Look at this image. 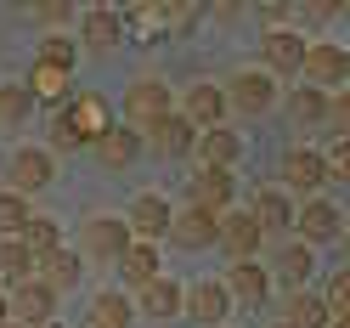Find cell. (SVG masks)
Segmentation results:
<instances>
[{
  "label": "cell",
  "mask_w": 350,
  "mask_h": 328,
  "mask_svg": "<svg viewBox=\"0 0 350 328\" xmlns=\"http://www.w3.org/2000/svg\"><path fill=\"white\" fill-rule=\"evenodd\" d=\"M345 85H350V46H345Z\"/></svg>",
  "instance_id": "7bdbcfd3"
},
{
  "label": "cell",
  "mask_w": 350,
  "mask_h": 328,
  "mask_svg": "<svg viewBox=\"0 0 350 328\" xmlns=\"http://www.w3.org/2000/svg\"><path fill=\"white\" fill-rule=\"evenodd\" d=\"M12 323V294H0V328Z\"/></svg>",
  "instance_id": "60d3db41"
},
{
  "label": "cell",
  "mask_w": 350,
  "mask_h": 328,
  "mask_svg": "<svg viewBox=\"0 0 350 328\" xmlns=\"http://www.w3.org/2000/svg\"><path fill=\"white\" fill-rule=\"evenodd\" d=\"M322 164H327V181H350V142H327Z\"/></svg>",
  "instance_id": "74e56055"
},
{
  "label": "cell",
  "mask_w": 350,
  "mask_h": 328,
  "mask_svg": "<svg viewBox=\"0 0 350 328\" xmlns=\"http://www.w3.org/2000/svg\"><path fill=\"white\" fill-rule=\"evenodd\" d=\"M322 300H327V312H334V317H350V266H339L334 277L322 283Z\"/></svg>",
  "instance_id": "d590c367"
},
{
  "label": "cell",
  "mask_w": 350,
  "mask_h": 328,
  "mask_svg": "<svg viewBox=\"0 0 350 328\" xmlns=\"http://www.w3.org/2000/svg\"><path fill=\"white\" fill-rule=\"evenodd\" d=\"M46 328H68V323H46Z\"/></svg>",
  "instance_id": "f6af8a7d"
},
{
  "label": "cell",
  "mask_w": 350,
  "mask_h": 328,
  "mask_svg": "<svg viewBox=\"0 0 350 328\" xmlns=\"http://www.w3.org/2000/svg\"><path fill=\"white\" fill-rule=\"evenodd\" d=\"M51 312H57V289H51V283L29 277L23 289H12V323H23V328H46V323H57Z\"/></svg>",
  "instance_id": "e0dca14e"
},
{
  "label": "cell",
  "mask_w": 350,
  "mask_h": 328,
  "mask_svg": "<svg viewBox=\"0 0 350 328\" xmlns=\"http://www.w3.org/2000/svg\"><path fill=\"white\" fill-rule=\"evenodd\" d=\"M170 114H175V97H170V85L159 74H136V79L124 85V125L136 130V136L159 130Z\"/></svg>",
  "instance_id": "6da1fadb"
},
{
  "label": "cell",
  "mask_w": 350,
  "mask_h": 328,
  "mask_svg": "<svg viewBox=\"0 0 350 328\" xmlns=\"http://www.w3.org/2000/svg\"><path fill=\"white\" fill-rule=\"evenodd\" d=\"M175 114H181L192 130H198V136H204V130H221L226 114H232V108H226V85H209V79L187 85L181 102H175Z\"/></svg>",
  "instance_id": "5b68a950"
},
{
  "label": "cell",
  "mask_w": 350,
  "mask_h": 328,
  "mask_svg": "<svg viewBox=\"0 0 350 328\" xmlns=\"http://www.w3.org/2000/svg\"><path fill=\"white\" fill-rule=\"evenodd\" d=\"M170 244H175V249H187V255H198V249H209V244H221V215H215V210H198V204L175 210V221H170Z\"/></svg>",
  "instance_id": "30bf717a"
},
{
  "label": "cell",
  "mask_w": 350,
  "mask_h": 328,
  "mask_svg": "<svg viewBox=\"0 0 350 328\" xmlns=\"http://www.w3.org/2000/svg\"><path fill=\"white\" fill-rule=\"evenodd\" d=\"M147 147L164 153V159H187V153H198V130H192L181 114H170L159 130H147Z\"/></svg>",
  "instance_id": "603a6c76"
},
{
  "label": "cell",
  "mask_w": 350,
  "mask_h": 328,
  "mask_svg": "<svg viewBox=\"0 0 350 328\" xmlns=\"http://www.w3.org/2000/svg\"><path fill=\"white\" fill-rule=\"evenodd\" d=\"M34 266L40 260H34V249L23 238H0V289H23L29 277H40Z\"/></svg>",
  "instance_id": "484cf974"
},
{
  "label": "cell",
  "mask_w": 350,
  "mask_h": 328,
  "mask_svg": "<svg viewBox=\"0 0 350 328\" xmlns=\"http://www.w3.org/2000/svg\"><path fill=\"white\" fill-rule=\"evenodd\" d=\"M334 328H350V317H334Z\"/></svg>",
  "instance_id": "ee69618b"
},
{
  "label": "cell",
  "mask_w": 350,
  "mask_h": 328,
  "mask_svg": "<svg viewBox=\"0 0 350 328\" xmlns=\"http://www.w3.org/2000/svg\"><path fill=\"white\" fill-rule=\"evenodd\" d=\"M40 62H57V68H68V74H74V62H79V40H68V34H46V40H40Z\"/></svg>",
  "instance_id": "e575fe53"
},
{
  "label": "cell",
  "mask_w": 350,
  "mask_h": 328,
  "mask_svg": "<svg viewBox=\"0 0 350 328\" xmlns=\"http://www.w3.org/2000/svg\"><path fill=\"white\" fill-rule=\"evenodd\" d=\"M96 159H102L107 170H130V164L142 159V136H136V130H124V125H113V130L96 142Z\"/></svg>",
  "instance_id": "f1b7e54d"
},
{
  "label": "cell",
  "mask_w": 350,
  "mask_h": 328,
  "mask_svg": "<svg viewBox=\"0 0 350 328\" xmlns=\"http://www.w3.org/2000/svg\"><path fill=\"white\" fill-rule=\"evenodd\" d=\"M237 159H243V136H237L232 125L204 130V136H198V164H209V170H237Z\"/></svg>",
  "instance_id": "7402d4cb"
},
{
  "label": "cell",
  "mask_w": 350,
  "mask_h": 328,
  "mask_svg": "<svg viewBox=\"0 0 350 328\" xmlns=\"http://www.w3.org/2000/svg\"><path fill=\"white\" fill-rule=\"evenodd\" d=\"M305 51H311V40H305L299 29H288V23L260 34V57H266L271 79H299L305 74Z\"/></svg>",
  "instance_id": "277c9868"
},
{
  "label": "cell",
  "mask_w": 350,
  "mask_h": 328,
  "mask_svg": "<svg viewBox=\"0 0 350 328\" xmlns=\"http://www.w3.org/2000/svg\"><path fill=\"white\" fill-rule=\"evenodd\" d=\"M130 244H136V232H130L124 215H85V227H79V255L85 260H119L130 255Z\"/></svg>",
  "instance_id": "7a4b0ae2"
},
{
  "label": "cell",
  "mask_w": 350,
  "mask_h": 328,
  "mask_svg": "<svg viewBox=\"0 0 350 328\" xmlns=\"http://www.w3.org/2000/svg\"><path fill=\"white\" fill-rule=\"evenodd\" d=\"M40 23H68V6H34Z\"/></svg>",
  "instance_id": "ab89813d"
},
{
  "label": "cell",
  "mask_w": 350,
  "mask_h": 328,
  "mask_svg": "<svg viewBox=\"0 0 350 328\" xmlns=\"http://www.w3.org/2000/svg\"><path fill=\"white\" fill-rule=\"evenodd\" d=\"M288 130H327V91L294 85L288 91Z\"/></svg>",
  "instance_id": "44dd1931"
},
{
  "label": "cell",
  "mask_w": 350,
  "mask_h": 328,
  "mask_svg": "<svg viewBox=\"0 0 350 328\" xmlns=\"http://www.w3.org/2000/svg\"><path fill=\"white\" fill-rule=\"evenodd\" d=\"M187 204L226 215V210L237 204V176H232V170H209V164H198V176H187Z\"/></svg>",
  "instance_id": "7c38bea8"
},
{
  "label": "cell",
  "mask_w": 350,
  "mask_h": 328,
  "mask_svg": "<svg viewBox=\"0 0 350 328\" xmlns=\"http://www.w3.org/2000/svg\"><path fill=\"white\" fill-rule=\"evenodd\" d=\"M327 130H334V142H350V85L327 97Z\"/></svg>",
  "instance_id": "8d00e7d4"
},
{
  "label": "cell",
  "mask_w": 350,
  "mask_h": 328,
  "mask_svg": "<svg viewBox=\"0 0 350 328\" xmlns=\"http://www.w3.org/2000/svg\"><path fill=\"white\" fill-rule=\"evenodd\" d=\"M226 294H232V305H243V312H260V305L271 300V266H260V260H232L226 266Z\"/></svg>",
  "instance_id": "9c48e42d"
},
{
  "label": "cell",
  "mask_w": 350,
  "mask_h": 328,
  "mask_svg": "<svg viewBox=\"0 0 350 328\" xmlns=\"http://www.w3.org/2000/svg\"><path fill=\"white\" fill-rule=\"evenodd\" d=\"M79 46L85 51H96V57H107V51H119L124 46V12H113V6H91L79 17Z\"/></svg>",
  "instance_id": "5bb4252c"
},
{
  "label": "cell",
  "mask_w": 350,
  "mask_h": 328,
  "mask_svg": "<svg viewBox=\"0 0 350 328\" xmlns=\"http://www.w3.org/2000/svg\"><path fill=\"white\" fill-rule=\"evenodd\" d=\"M345 255H350V215H345Z\"/></svg>",
  "instance_id": "b9f144b4"
},
{
  "label": "cell",
  "mask_w": 350,
  "mask_h": 328,
  "mask_svg": "<svg viewBox=\"0 0 350 328\" xmlns=\"http://www.w3.org/2000/svg\"><path fill=\"white\" fill-rule=\"evenodd\" d=\"M6 328H23V323H6Z\"/></svg>",
  "instance_id": "7dc6e473"
},
{
  "label": "cell",
  "mask_w": 350,
  "mask_h": 328,
  "mask_svg": "<svg viewBox=\"0 0 350 328\" xmlns=\"http://www.w3.org/2000/svg\"><path fill=\"white\" fill-rule=\"evenodd\" d=\"M260 244H266V227H260L249 210H226V215H221V249H226L232 260H254Z\"/></svg>",
  "instance_id": "ac0fdd59"
},
{
  "label": "cell",
  "mask_w": 350,
  "mask_h": 328,
  "mask_svg": "<svg viewBox=\"0 0 350 328\" xmlns=\"http://www.w3.org/2000/svg\"><path fill=\"white\" fill-rule=\"evenodd\" d=\"M23 244H29V249H34V260H40V255L62 249V227L51 221V215H34V221L23 227Z\"/></svg>",
  "instance_id": "836d02e7"
},
{
  "label": "cell",
  "mask_w": 350,
  "mask_h": 328,
  "mask_svg": "<svg viewBox=\"0 0 350 328\" xmlns=\"http://www.w3.org/2000/svg\"><path fill=\"white\" fill-rule=\"evenodd\" d=\"M299 85H317V91H327V97H334V85L345 91V46L339 40H311Z\"/></svg>",
  "instance_id": "4fadbf2b"
},
{
  "label": "cell",
  "mask_w": 350,
  "mask_h": 328,
  "mask_svg": "<svg viewBox=\"0 0 350 328\" xmlns=\"http://www.w3.org/2000/svg\"><path fill=\"white\" fill-rule=\"evenodd\" d=\"M119 272H124L130 289H147V283H159V277H164V272H159V244H142V238H136V244H130V255L119 260Z\"/></svg>",
  "instance_id": "f546056e"
},
{
  "label": "cell",
  "mask_w": 350,
  "mask_h": 328,
  "mask_svg": "<svg viewBox=\"0 0 350 328\" xmlns=\"http://www.w3.org/2000/svg\"><path fill=\"white\" fill-rule=\"evenodd\" d=\"M271 277H277L288 294L311 289V277H317V249H311V244H299V238H294V244H282V249H277V266H271Z\"/></svg>",
  "instance_id": "d6986e66"
},
{
  "label": "cell",
  "mask_w": 350,
  "mask_h": 328,
  "mask_svg": "<svg viewBox=\"0 0 350 328\" xmlns=\"http://www.w3.org/2000/svg\"><path fill=\"white\" fill-rule=\"evenodd\" d=\"M282 323L288 328H334V312H327V300L317 289H299L282 300Z\"/></svg>",
  "instance_id": "4316f807"
},
{
  "label": "cell",
  "mask_w": 350,
  "mask_h": 328,
  "mask_svg": "<svg viewBox=\"0 0 350 328\" xmlns=\"http://www.w3.org/2000/svg\"><path fill=\"white\" fill-rule=\"evenodd\" d=\"M29 221H34L29 199H23V192H6V187H0V238H23Z\"/></svg>",
  "instance_id": "1f68e13d"
},
{
  "label": "cell",
  "mask_w": 350,
  "mask_h": 328,
  "mask_svg": "<svg viewBox=\"0 0 350 328\" xmlns=\"http://www.w3.org/2000/svg\"><path fill=\"white\" fill-rule=\"evenodd\" d=\"M57 176V159H51V147H17L12 159H6V192H40V187H51Z\"/></svg>",
  "instance_id": "ba28073f"
},
{
  "label": "cell",
  "mask_w": 350,
  "mask_h": 328,
  "mask_svg": "<svg viewBox=\"0 0 350 328\" xmlns=\"http://www.w3.org/2000/svg\"><path fill=\"white\" fill-rule=\"evenodd\" d=\"M62 114H68V125L79 130V142H85V147H96V142L107 136V130H113V114H107V97H96V91H74Z\"/></svg>",
  "instance_id": "9a60e30c"
},
{
  "label": "cell",
  "mask_w": 350,
  "mask_h": 328,
  "mask_svg": "<svg viewBox=\"0 0 350 328\" xmlns=\"http://www.w3.org/2000/svg\"><path fill=\"white\" fill-rule=\"evenodd\" d=\"M294 238H299V244H311V249L339 244V238H345V215H339V204H334V199H305L299 215H294Z\"/></svg>",
  "instance_id": "52a82bcc"
},
{
  "label": "cell",
  "mask_w": 350,
  "mask_h": 328,
  "mask_svg": "<svg viewBox=\"0 0 350 328\" xmlns=\"http://www.w3.org/2000/svg\"><path fill=\"white\" fill-rule=\"evenodd\" d=\"M249 215H254L266 232H294V215H299V210H294V192H282V187H260L254 199H249Z\"/></svg>",
  "instance_id": "ffe728a7"
},
{
  "label": "cell",
  "mask_w": 350,
  "mask_h": 328,
  "mask_svg": "<svg viewBox=\"0 0 350 328\" xmlns=\"http://www.w3.org/2000/svg\"><path fill=\"white\" fill-rule=\"evenodd\" d=\"M79 277H85V255L79 249H51V255H40V283H51V289H79Z\"/></svg>",
  "instance_id": "d4e9b609"
},
{
  "label": "cell",
  "mask_w": 350,
  "mask_h": 328,
  "mask_svg": "<svg viewBox=\"0 0 350 328\" xmlns=\"http://www.w3.org/2000/svg\"><path fill=\"white\" fill-rule=\"evenodd\" d=\"M226 108H232V114H249V119L271 114V108H277V79H271L266 68L232 74V79H226Z\"/></svg>",
  "instance_id": "8992f818"
},
{
  "label": "cell",
  "mask_w": 350,
  "mask_h": 328,
  "mask_svg": "<svg viewBox=\"0 0 350 328\" xmlns=\"http://www.w3.org/2000/svg\"><path fill=\"white\" fill-rule=\"evenodd\" d=\"M34 114V91L29 85H0V125H23Z\"/></svg>",
  "instance_id": "d6a6232c"
},
{
  "label": "cell",
  "mask_w": 350,
  "mask_h": 328,
  "mask_svg": "<svg viewBox=\"0 0 350 328\" xmlns=\"http://www.w3.org/2000/svg\"><path fill=\"white\" fill-rule=\"evenodd\" d=\"M322 181H327V164H322V147H282L277 159V187L282 192H299V199H322Z\"/></svg>",
  "instance_id": "3957f363"
},
{
  "label": "cell",
  "mask_w": 350,
  "mask_h": 328,
  "mask_svg": "<svg viewBox=\"0 0 350 328\" xmlns=\"http://www.w3.org/2000/svg\"><path fill=\"white\" fill-rule=\"evenodd\" d=\"M181 312H187V289L175 277H159V283H147V289H142V317L170 323V317H181Z\"/></svg>",
  "instance_id": "cb8c5ba5"
},
{
  "label": "cell",
  "mask_w": 350,
  "mask_h": 328,
  "mask_svg": "<svg viewBox=\"0 0 350 328\" xmlns=\"http://www.w3.org/2000/svg\"><path fill=\"white\" fill-rule=\"evenodd\" d=\"M124 221L130 232L142 238V244H159V238H170V221H175V204L164 199V192H136L124 210Z\"/></svg>",
  "instance_id": "8fae6325"
},
{
  "label": "cell",
  "mask_w": 350,
  "mask_h": 328,
  "mask_svg": "<svg viewBox=\"0 0 350 328\" xmlns=\"http://www.w3.org/2000/svg\"><path fill=\"white\" fill-rule=\"evenodd\" d=\"M130 317H136V305H130V294H119V289H102L91 300V328H130Z\"/></svg>",
  "instance_id": "4dcf8cb0"
},
{
  "label": "cell",
  "mask_w": 350,
  "mask_h": 328,
  "mask_svg": "<svg viewBox=\"0 0 350 328\" xmlns=\"http://www.w3.org/2000/svg\"><path fill=\"white\" fill-rule=\"evenodd\" d=\"M271 328H288V323H271Z\"/></svg>",
  "instance_id": "bcb514c9"
},
{
  "label": "cell",
  "mask_w": 350,
  "mask_h": 328,
  "mask_svg": "<svg viewBox=\"0 0 350 328\" xmlns=\"http://www.w3.org/2000/svg\"><path fill=\"white\" fill-rule=\"evenodd\" d=\"M226 312H232V294H226V283L221 277H204V283H192L187 289V312L198 328H226Z\"/></svg>",
  "instance_id": "2e32d148"
},
{
  "label": "cell",
  "mask_w": 350,
  "mask_h": 328,
  "mask_svg": "<svg viewBox=\"0 0 350 328\" xmlns=\"http://www.w3.org/2000/svg\"><path fill=\"white\" fill-rule=\"evenodd\" d=\"M68 68H57V62H40L34 57V68H29V91H34V102H51V108H68Z\"/></svg>",
  "instance_id": "83f0119b"
},
{
  "label": "cell",
  "mask_w": 350,
  "mask_h": 328,
  "mask_svg": "<svg viewBox=\"0 0 350 328\" xmlns=\"http://www.w3.org/2000/svg\"><path fill=\"white\" fill-rule=\"evenodd\" d=\"M57 147H68V153H74V147H85V142H79V130L68 125V114H62V108L51 114V153H57Z\"/></svg>",
  "instance_id": "f35d334b"
}]
</instances>
